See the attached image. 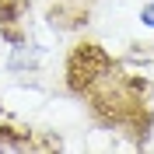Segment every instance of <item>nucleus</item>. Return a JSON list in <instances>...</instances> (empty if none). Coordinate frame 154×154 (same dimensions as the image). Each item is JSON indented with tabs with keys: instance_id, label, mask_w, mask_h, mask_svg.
Returning <instances> with one entry per match:
<instances>
[{
	"instance_id": "nucleus-1",
	"label": "nucleus",
	"mask_w": 154,
	"mask_h": 154,
	"mask_svg": "<svg viewBox=\"0 0 154 154\" xmlns=\"http://www.w3.org/2000/svg\"><path fill=\"white\" fill-rule=\"evenodd\" d=\"M46 56H49V49L42 46V42L21 38V42H14V46H11L7 60H4V70H7V74H18V77L38 74V70H42V63H46Z\"/></svg>"
},
{
	"instance_id": "nucleus-2",
	"label": "nucleus",
	"mask_w": 154,
	"mask_h": 154,
	"mask_svg": "<svg viewBox=\"0 0 154 154\" xmlns=\"http://www.w3.org/2000/svg\"><path fill=\"white\" fill-rule=\"evenodd\" d=\"M28 147H32V140L21 133L18 126L0 123V151H28Z\"/></svg>"
},
{
	"instance_id": "nucleus-3",
	"label": "nucleus",
	"mask_w": 154,
	"mask_h": 154,
	"mask_svg": "<svg viewBox=\"0 0 154 154\" xmlns=\"http://www.w3.org/2000/svg\"><path fill=\"white\" fill-rule=\"evenodd\" d=\"M137 18H140V25H144V28H151V32H154V0L140 4V11H137Z\"/></svg>"
}]
</instances>
